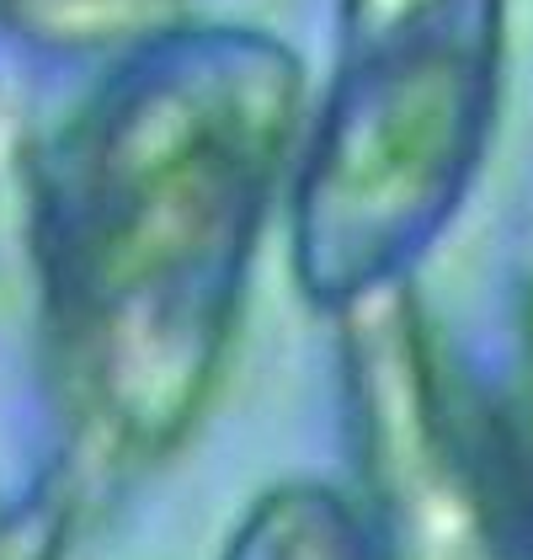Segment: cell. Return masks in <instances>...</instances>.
<instances>
[{"label":"cell","instance_id":"6da1fadb","mask_svg":"<svg viewBox=\"0 0 533 560\" xmlns=\"http://www.w3.org/2000/svg\"><path fill=\"white\" fill-rule=\"evenodd\" d=\"M305 118L283 38L187 16L91 65L38 139L33 261L75 497L155 470L203 422Z\"/></svg>","mask_w":533,"mask_h":560},{"label":"cell","instance_id":"7a4b0ae2","mask_svg":"<svg viewBox=\"0 0 533 560\" xmlns=\"http://www.w3.org/2000/svg\"><path fill=\"white\" fill-rule=\"evenodd\" d=\"M353 508L379 560H533V470L501 380L416 283L336 310Z\"/></svg>","mask_w":533,"mask_h":560},{"label":"cell","instance_id":"3957f363","mask_svg":"<svg viewBox=\"0 0 533 560\" xmlns=\"http://www.w3.org/2000/svg\"><path fill=\"white\" fill-rule=\"evenodd\" d=\"M512 0H336L331 75L310 96L315 172L363 203H470L501 118Z\"/></svg>","mask_w":533,"mask_h":560},{"label":"cell","instance_id":"277c9868","mask_svg":"<svg viewBox=\"0 0 533 560\" xmlns=\"http://www.w3.org/2000/svg\"><path fill=\"white\" fill-rule=\"evenodd\" d=\"M192 16V0H0V44L91 70Z\"/></svg>","mask_w":533,"mask_h":560},{"label":"cell","instance_id":"5b68a950","mask_svg":"<svg viewBox=\"0 0 533 560\" xmlns=\"http://www.w3.org/2000/svg\"><path fill=\"white\" fill-rule=\"evenodd\" d=\"M220 560H379L347 491L283 480L240 513Z\"/></svg>","mask_w":533,"mask_h":560},{"label":"cell","instance_id":"8992f818","mask_svg":"<svg viewBox=\"0 0 533 560\" xmlns=\"http://www.w3.org/2000/svg\"><path fill=\"white\" fill-rule=\"evenodd\" d=\"M75 508L81 502L59 470L38 480L27 502L0 513V560H64V534Z\"/></svg>","mask_w":533,"mask_h":560},{"label":"cell","instance_id":"52a82bcc","mask_svg":"<svg viewBox=\"0 0 533 560\" xmlns=\"http://www.w3.org/2000/svg\"><path fill=\"white\" fill-rule=\"evenodd\" d=\"M501 395H507L512 428H518V443H523L529 470H533V278L523 289V310H518V363L501 380Z\"/></svg>","mask_w":533,"mask_h":560}]
</instances>
